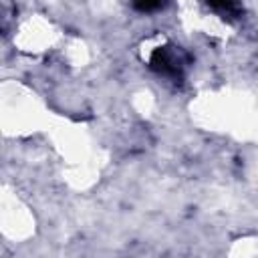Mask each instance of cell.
Wrapping results in <instances>:
<instances>
[{"instance_id": "cell-2", "label": "cell", "mask_w": 258, "mask_h": 258, "mask_svg": "<svg viewBox=\"0 0 258 258\" xmlns=\"http://www.w3.org/2000/svg\"><path fill=\"white\" fill-rule=\"evenodd\" d=\"M165 0H133V6L139 10V12H155L163 6Z\"/></svg>"}, {"instance_id": "cell-3", "label": "cell", "mask_w": 258, "mask_h": 258, "mask_svg": "<svg viewBox=\"0 0 258 258\" xmlns=\"http://www.w3.org/2000/svg\"><path fill=\"white\" fill-rule=\"evenodd\" d=\"M206 2L220 12H234L236 10V0H206Z\"/></svg>"}, {"instance_id": "cell-1", "label": "cell", "mask_w": 258, "mask_h": 258, "mask_svg": "<svg viewBox=\"0 0 258 258\" xmlns=\"http://www.w3.org/2000/svg\"><path fill=\"white\" fill-rule=\"evenodd\" d=\"M149 67H151L155 73H159V75L177 77V75L181 73L183 62H181V56H179L177 50H173L171 46H163V48L159 46V48H155V50L151 52V56H149Z\"/></svg>"}]
</instances>
